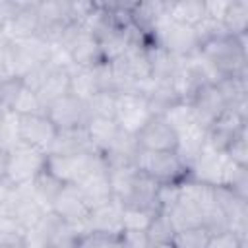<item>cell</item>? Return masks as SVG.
<instances>
[{
    "label": "cell",
    "mask_w": 248,
    "mask_h": 248,
    "mask_svg": "<svg viewBox=\"0 0 248 248\" xmlns=\"http://www.w3.org/2000/svg\"><path fill=\"white\" fill-rule=\"evenodd\" d=\"M12 112L14 114H41V112H45V108H43L37 93L23 85V89L19 91V95L12 107Z\"/></svg>",
    "instance_id": "1f68e13d"
},
{
    "label": "cell",
    "mask_w": 248,
    "mask_h": 248,
    "mask_svg": "<svg viewBox=\"0 0 248 248\" xmlns=\"http://www.w3.org/2000/svg\"><path fill=\"white\" fill-rule=\"evenodd\" d=\"M157 188H159V184L153 178H149L147 174H143L141 170H138V174L134 178V184H132L126 200L122 202V205L124 207H140V209L159 211L157 209V203H155Z\"/></svg>",
    "instance_id": "e0dca14e"
},
{
    "label": "cell",
    "mask_w": 248,
    "mask_h": 248,
    "mask_svg": "<svg viewBox=\"0 0 248 248\" xmlns=\"http://www.w3.org/2000/svg\"><path fill=\"white\" fill-rule=\"evenodd\" d=\"M205 132L207 130H203L200 126H192V128L176 134L178 136V143H176L174 153L178 155V159L188 169L194 165V161L198 159V155L202 153V149L205 145Z\"/></svg>",
    "instance_id": "d6986e66"
},
{
    "label": "cell",
    "mask_w": 248,
    "mask_h": 248,
    "mask_svg": "<svg viewBox=\"0 0 248 248\" xmlns=\"http://www.w3.org/2000/svg\"><path fill=\"white\" fill-rule=\"evenodd\" d=\"M56 134H58L56 126L50 122V118L45 112L17 114V143H23L46 153Z\"/></svg>",
    "instance_id": "52a82bcc"
},
{
    "label": "cell",
    "mask_w": 248,
    "mask_h": 248,
    "mask_svg": "<svg viewBox=\"0 0 248 248\" xmlns=\"http://www.w3.org/2000/svg\"><path fill=\"white\" fill-rule=\"evenodd\" d=\"M246 128V116H242L234 108H227L205 132V143L221 153H225L227 145Z\"/></svg>",
    "instance_id": "7c38bea8"
},
{
    "label": "cell",
    "mask_w": 248,
    "mask_h": 248,
    "mask_svg": "<svg viewBox=\"0 0 248 248\" xmlns=\"http://www.w3.org/2000/svg\"><path fill=\"white\" fill-rule=\"evenodd\" d=\"M157 213L159 211H153V209L122 205V231H145Z\"/></svg>",
    "instance_id": "f1b7e54d"
},
{
    "label": "cell",
    "mask_w": 248,
    "mask_h": 248,
    "mask_svg": "<svg viewBox=\"0 0 248 248\" xmlns=\"http://www.w3.org/2000/svg\"><path fill=\"white\" fill-rule=\"evenodd\" d=\"M45 169L64 184H79L97 170H107L101 151H81L74 155H46Z\"/></svg>",
    "instance_id": "7a4b0ae2"
},
{
    "label": "cell",
    "mask_w": 248,
    "mask_h": 248,
    "mask_svg": "<svg viewBox=\"0 0 248 248\" xmlns=\"http://www.w3.org/2000/svg\"><path fill=\"white\" fill-rule=\"evenodd\" d=\"M46 153L23 143H16L6 155V170L4 176L17 188L29 186L35 176L45 169Z\"/></svg>",
    "instance_id": "277c9868"
},
{
    "label": "cell",
    "mask_w": 248,
    "mask_h": 248,
    "mask_svg": "<svg viewBox=\"0 0 248 248\" xmlns=\"http://www.w3.org/2000/svg\"><path fill=\"white\" fill-rule=\"evenodd\" d=\"M151 108L149 103L143 95L136 91H124L116 95V112H114V122L118 128L126 134L136 136L145 122L151 118Z\"/></svg>",
    "instance_id": "8992f818"
},
{
    "label": "cell",
    "mask_w": 248,
    "mask_h": 248,
    "mask_svg": "<svg viewBox=\"0 0 248 248\" xmlns=\"http://www.w3.org/2000/svg\"><path fill=\"white\" fill-rule=\"evenodd\" d=\"M122 248H149L145 231H122Z\"/></svg>",
    "instance_id": "d590c367"
},
{
    "label": "cell",
    "mask_w": 248,
    "mask_h": 248,
    "mask_svg": "<svg viewBox=\"0 0 248 248\" xmlns=\"http://www.w3.org/2000/svg\"><path fill=\"white\" fill-rule=\"evenodd\" d=\"M198 52L219 72L221 78H231L246 72V35H213L200 45Z\"/></svg>",
    "instance_id": "6da1fadb"
},
{
    "label": "cell",
    "mask_w": 248,
    "mask_h": 248,
    "mask_svg": "<svg viewBox=\"0 0 248 248\" xmlns=\"http://www.w3.org/2000/svg\"><path fill=\"white\" fill-rule=\"evenodd\" d=\"M87 232L85 227L72 225V223H60L58 229L52 232V236L46 242V248H78L79 236Z\"/></svg>",
    "instance_id": "cb8c5ba5"
},
{
    "label": "cell",
    "mask_w": 248,
    "mask_h": 248,
    "mask_svg": "<svg viewBox=\"0 0 248 248\" xmlns=\"http://www.w3.org/2000/svg\"><path fill=\"white\" fill-rule=\"evenodd\" d=\"M85 130H87V136H89L93 147L101 153L110 151L124 134L112 118H97V116L89 118Z\"/></svg>",
    "instance_id": "2e32d148"
},
{
    "label": "cell",
    "mask_w": 248,
    "mask_h": 248,
    "mask_svg": "<svg viewBox=\"0 0 248 248\" xmlns=\"http://www.w3.org/2000/svg\"><path fill=\"white\" fill-rule=\"evenodd\" d=\"M70 93L85 103H89L101 89L95 78L93 68H79V66H70Z\"/></svg>",
    "instance_id": "ffe728a7"
},
{
    "label": "cell",
    "mask_w": 248,
    "mask_h": 248,
    "mask_svg": "<svg viewBox=\"0 0 248 248\" xmlns=\"http://www.w3.org/2000/svg\"><path fill=\"white\" fill-rule=\"evenodd\" d=\"M207 248H246V238L238 236L232 231H223L209 236Z\"/></svg>",
    "instance_id": "e575fe53"
},
{
    "label": "cell",
    "mask_w": 248,
    "mask_h": 248,
    "mask_svg": "<svg viewBox=\"0 0 248 248\" xmlns=\"http://www.w3.org/2000/svg\"><path fill=\"white\" fill-rule=\"evenodd\" d=\"M50 211L56 217H60L64 223H72L87 229V217L91 213V207L87 205L81 190L76 184H64L58 196L54 198Z\"/></svg>",
    "instance_id": "9c48e42d"
},
{
    "label": "cell",
    "mask_w": 248,
    "mask_h": 248,
    "mask_svg": "<svg viewBox=\"0 0 248 248\" xmlns=\"http://www.w3.org/2000/svg\"><path fill=\"white\" fill-rule=\"evenodd\" d=\"M190 105H192V110H194L196 124L200 128H203V130H207L229 108V105H227L223 93L219 91L217 83H203V85H200V89L192 97Z\"/></svg>",
    "instance_id": "30bf717a"
},
{
    "label": "cell",
    "mask_w": 248,
    "mask_h": 248,
    "mask_svg": "<svg viewBox=\"0 0 248 248\" xmlns=\"http://www.w3.org/2000/svg\"><path fill=\"white\" fill-rule=\"evenodd\" d=\"M136 167L157 184L184 182L190 178V169L178 159L174 151H145L138 149Z\"/></svg>",
    "instance_id": "3957f363"
},
{
    "label": "cell",
    "mask_w": 248,
    "mask_h": 248,
    "mask_svg": "<svg viewBox=\"0 0 248 248\" xmlns=\"http://www.w3.org/2000/svg\"><path fill=\"white\" fill-rule=\"evenodd\" d=\"M81 151H97L87 136L85 128H72V130H58L54 141L46 149V155H74Z\"/></svg>",
    "instance_id": "9a60e30c"
},
{
    "label": "cell",
    "mask_w": 248,
    "mask_h": 248,
    "mask_svg": "<svg viewBox=\"0 0 248 248\" xmlns=\"http://www.w3.org/2000/svg\"><path fill=\"white\" fill-rule=\"evenodd\" d=\"M16 194H17V186H14L6 176H2L0 178V207L10 211V205L16 198Z\"/></svg>",
    "instance_id": "8d00e7d4"
},
{
    "label": "cell",
    "mask_w": 248,
    "mask_h": 248,
    "mask_svg": "<svg viewBox=\"0 0 248 248\" xmlns=\"http://www.w3.org/2000/svg\"><path fill=\"white\" fill-rule=\"evenodd\" d=\"M180 184L182 182H170V184H159L155 203L159 211H169L180 198Z\"/></svg>",
    "instance_id": "836d02e7"
},
{
    "label": "cell",
    "mask_w": 248,
    "mask_h": 248,
    "mask_svg": "<svg viewBox=\"0 0 248 248\" xmlns=\"http://www.w3.org/2000/svg\"><path fill=\"white\" fill-rule=\"evenodd\" d=\"M6 155H8V151L0 149V178L4 176V170H6Z\"/></svg>",
    "instance_id": "74e56055"
},
{
    "label": "cell",
    "mask_w": 248,
    "mask_h": 248,
    "mask_svg": "<svg viewBox=\"0 0 248 248\" xmlns=\"http://www.w3.org/2000/svg\"><path fill=\"white\" fill-rule=\"evenodd\" d=\"M45 114L56 126V130H72V128H85L91 114L85 101L74 97L72 93L60 97L58 101L50 103L45 108Z\"/></svg>",
    "instance_id": "ba28073f"
},
{
    "label": "cell",
    "mask_w": 248,
    "mask_h": 248,
    "mask_svg": "<svg viewBox=\"0 0 248 248\" xmlns=\"http://www.w3.org/2000/svg\"><path fill=\"white\" fill-rule=\"evenodd\" d=\"M78 248H122L120 234L107 232H85L78 240Z\"/></svg>",
    "instance_id": "4dcf8cb0"
},
{
    "label": "cell",
    "mask_w": 248,
    "mask_h": 248,
    "mask_svg": "<svg viewBox=\"0 0 248 248\" xmlns=\"http://www.w3.org/2000/svg\"><path fill=\"white\" fill-rule=\"evenodd\" d=\"M169 17L174 21H182L188 25H198L205 17V2L202 0H182V2H170Z\"/></svg>",
    "instance_id": "603a6c76"
},
{
    "label": "cell",
    "mask_w": 248,
    "mask_h": 248,
    "mask_svg": "<svg viewBox=\"0 0 248 248\" xmlns=\"http://www.w3.org/2000/svg\"><path fill=\"white\" fill-rule=\"evenodd\" d=\"M87 231L122 234V203L112 198L108 203H103L91 209L87 217Z\"/></svg>",
    "instance_id": "4fadbf2b"
},
{
    "label": "cell",
    "mask_w": 248,
    "mask_h": 248,
    "mask_svg": "<svg viewBox=\"0 0 248 248\" xmlns=\"http://www.w3.org/2000/svg\"><path fill=\"white\" fill-rule=\"evenodd\" d=\"M76 186L81 190V194H83V198L91 209H95L103 203H108L112 200V190H110L107 170H97Z\"/></svg>",
    "instance_id": "ac0fdd59"
},
{
    "label": "cell",
    "mask_w": 248,
    "mask_h": 248,
    "mask_svg": "<svg viewBox=\"0 0 248 248\" xmlns=\"http://www.w3.org/2000/svg\"><path fill=\"white\" fill-rule=\"evenodd\" d=\"M221 23H223L225 33H229L232 37L246 35V29H248V2L246 0L229 2Z\"/></svg>",
    "instance_id": "7402d4cb"
},
{
    "label": "cell",
    "mask_w": 248,
    "mask_h": 248,
    "mask_svg": "<svg viewBox=\"0 0 248 248\" xmlns=\"http://www.w3.org/2000/svg\"><path fill=\"white\" fill-rule=\"evenodd\" d=\"M35 93H37L43 108H46L50 103L58 101L60 97L68 95L70 93V72H68V68H60V66L50 64L45 79L41 81V85Z\"/></svg>",
    "instance_id": "5bb4252c"
},
{
    "label": "cell",
    "mask_w": 248,
    "mask_h": 248,
    "mask_svg": "<svg viewBox=\"0 0 248 248\" xmlns=\"http://www.w3.org/2000/svg\"><path fill=\"white\" fill-rule=\"evenodd\" d=\"M225 155L229 161H232L238 167H248V147H246V128L227 145Z\"/></svg>",
    "instance_id": "d6a6232c"
},
{
    "label": "cell",
    "mask_w": 248,
    "mask_h": 248,
    "mask_svg": "<svg viewBox=\"0 0 248 248\" xmlns=\"http://www.w3.org/2000/svg\"><path fill=\"white\" fill-rule=\"evenodd\" d=\"M209 231L203 227H194L186 231H178L172 236V248H207L209 242Z\"/></svg>",
    "instance_id": "83f0119b"
},
{
    "label": "cell",
    "mask_w": 248,
    "mask_h": 248,
    "mask_svg": "<svg viewBox=\"0 0 248 248\" xmlns=\"http://www.w3.org/2000/svg\"><path fill=\"white\" fill-rule=\"evenodd\" d=\"M153 39L157 45H161L165 50H169L170 54H176V56H190V54L198 52V48H200V39H198L196 27L182 23V21H174L170 17H165L157 25Z\"/></svg>",
    "instance_id": "5b68a950"
},
{
    "label": "cell",
    "mask_w": 248,
    "mask_h": 248,
    "mask_svg": "<svg viewBox=\"0 0 248 248\" xmlns=\"http://www.w3.org/2000/svg\"><path fill=\"white\" fill-rule=\"evenodd\" d=\"M62 186H64L62 180H58L54 174H50L46 169H43V170L35 176V180L29 184V190H31L33 198H35L45 209H50V205H52L54 198L58 196V192L62 190Z\"/></svg>",
    "instance_id": "44dd1931"
},
{
    "label": "cell",
    "mask_w": 248,
    "mask_h": 248,
    "mask_svg": "<svg viewBox=\"0 0 248 248\" xmlns=\"http://www.w3.org/2000/svg\"><path fill=\"white\" fill-rule=\"evenodd\" d=\"M136 143L145 151H174L178 136L163 116H151L136 134Z\"/></svg>",
    "instance_id": "8fae6325"
},
{
    "label": "cell",
    "mask_w": 248,
    "mask_h": 248,
    "mask_svg": "<svg viewBox=\"0 0 248 248\" xmlns=\"http://www.w3.org/2000/svg\"><path fill=\"white\" fill-rule=\"evenodd\" d=\"M116 95L112 91H99L89 103V114L97 116V118H112L114 120V112H116Z\"/></svg>",
    "instance_id": "f546056e"
},
{
    "label": "cell",
    "mask_w": 248,
    "mask_h": 248,
    "mask_svg": "<svg viewBox=\"0 0 248 248\" xmlns=\"http://www.w3.org/2000/svg\"><path fill=\"white\" fill-rule=\"evenodd\" d=\"M161 116L170 124V128H172L176 134H180V132H184V130H188V128H192V126H198L190 103H182V101H180V103L172 105L170 108H167Z\"/></svg>",
    "instance_id": "484cf974"
},
{
    "label": "cell",
    "mask_w": 248,
    "mask_h": 248,
    "mask_svg": "<svg viewBox=\"0 0 248 248\" xmlns=\"http://www.w3.org/2000/svg\"><path fill=\"white\" fill-rule=\"evenodd\" d=\"M145 234H147V240H149V246H155V244H170L172 242V236H174V229L167 217V213L159 211L149 227L145 229Z\"/></svg>",
    "instance_id": "4316f807"
},
{
    "label": "cell",
    "mask_w": 248,
    "mask_h": 248,
    "mask_svg": "<svg viewBox=\"0 0 248 248\" xmlns=\"http://www.w3.org/2000/svg\"><path fill=\"white\" fill-rule=\"evenodd\" d=\"M27 231L8 213L0 219V248H25Z\"/></svg>",
    "instance_id": "d4e9b609"
}]
</instances>
